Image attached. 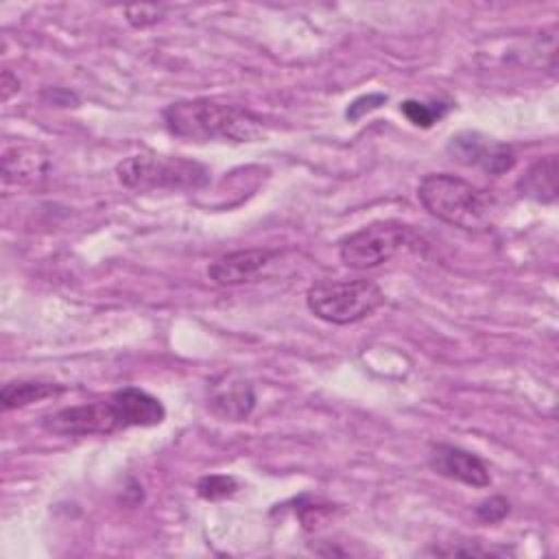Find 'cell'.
Masks as SVG:
<instances>
[{
    "mask_svg": "<svg viewBox=\"0 0 559 559\" xmlns=\"http://www.w3.org/2000/svg\"><path fill=\"white\" fill-rule=\"evenodd\" d=\"M164 13H166L164 4H129V7H124L127 22L135 28H146V26L157 24L164 17Z\"/></svg>",
    "mask_w": 559,
    "mask_h": 559,
    "instance_id": "obj_18",
    "label": "cell"
},
{
    "mask_svg": "<svg viewBox=\"0 0 559 559\" xmlns=\"http://www.w3.org/2000/svg\"><path fill=\"white\" fill-rule=\"evenodd\" d=\"M428 465L443 478L469 485V487H487L491 485V476L487 465L474 454L459 445L435 443L428 452Z\"/></svg>",
    "mask_w": 559,
    "mask_h": 559,
    "instance_id": "obj_10",
    "label": "cell"
},
{
    "mask_svg": "<svg viewBox=\"0 0 559 559\" xmlns=\"http://www.w3.org/2000/svg\"><path fill=\"white\" fill-rule=\"evenodd\" d=\"M557 177H559V159L557 155H546L535 159L526 168V173L518 179V190L522 197L533 199L537 203H555L559 194Z\"/></svg>",
    "mask_w": 559,
    "mask_h": 559,
    "instance_id": "obj_12",
    "label": "cell"
},
{
    "mask_svg": "<svg viewBox=\"0 0 559 559\" xmlns=\"http://www.w3.org/2000/svg\"><path fill=\"white\" fill-rule=\"evenodd\" d=\"M384 103H386V94H382V92H373V94H367V96L356 98V100L347 107L345 116H347V120H358V118H362L365 114H369V111L378 109V107H380V105H384Z\"/></svg>",
    "mask_w": 559,
    "mask_h": 559,
    "instance_id": "obj_20",
    "label": "cell"
},
{
    "mask_svg": "<svg viewBox=\"0 0 559 559\" xmlns=\"http://www.w3.org/2000/svg\"><path fill=\"white\" fill-rule=\"evenodd\" d=\"M445 151L450 159L463 166L480 168L489 175H502L515 166V153L509 144L478 131H463L452 135Z\"/></svg>",
    "mask_w": 559,
    "mask_h": 559,
    "instance_id": "obj_7",
    "label": "cell"
},
{
    "mask_svg": "<svg viewBox=\"0 0 559 559\" xmlns=\"http://www.w3.org/2000/svg\"><path fill=\"white\" fill-rule=\"evenodd\" d=\"M0 87H2V100H9L11 94H15L20 90V81H17V76L11 70H2Z\"/></svg>",
    "mask_w": 559,
    "mask_h": 559,
    "instance_id": "obj_21",
    "label": "cell"
},
{
    "mask_svg": "<svg viewBox=\"0 0 559 559\" xmlns=\"http://www.w3.org/2000/svg\"><path fill=\"white\" fill-rule=\"evenodd\" d=\"M308 310L334 325L367 319L384 304L382 288L371 280H319L306 293Z\"/></svg>",
    "mask_w": 559,
    "mask_h": 559,
    "instance_id": "obj_4",
    "label": "cell"
},
{
    "mask_svg": "<svg viewBox=\"0 0 559 559\" xmlns=\"http://www.w3.org/2000/svg\"><path fill=\"white\" fill-rule=\"evenodd\" d=\"M476 518L485 524H493V522H500L509 515V500L502 498V496H491V498H485L483 502L476 504L474 509Z\"/></svg>",
    "mask_w": 559,
    "mask_h": 559,
    "instance_id": "obj_19",
    "label": "cell"
},
{
    "mask_svg": "<svg viewBox=\"0 0 559 559\" xmlns=\"http://www.w3.org/2000/svg\"><path fill=\"white\" fill-rule=\"evenodd\" d=\"M66 391L63 384L52 380H11L0 391V402L4 411L22 408L33 402L57 397Z\"/></svg>",
    "mask_w": 559,
    "mask_h": 559,
    "instance_id": "obj_14",
    "label": "cell"
},
{
    "mask_svg": "<svg viewBox=\"0 0 559 559\" xmlns=\"http://www.w3.org/2000/svg\"><path fill=\"white\" fill-rule=\"evenodd\" d=\"M205 404L221 421H245L255 408V391L242 373L221 371L207 380Z\"/></svg>",
    "mask_w": 559,
    "mask_h": 559,
    "instance_id": "obj_8",
    "label": "cell"
},
{
    "mask_svg": "<svg viewBox=\"0 0 559 559\" xmlns=\"http://www.w3.org/2000/svg\"><path fill=\"white\" fill-rule=\"evenodd\" d=\"M168 133L190 142H253L262 135V118L236 103L190 98L162 111Z\"/></svg>",
    "mask_w": 559,
    "mask_h": 559,
    "instance_id": "obj_1",
    "label": "cell"
},
{
    "mask_svg": "<svg viewBox=\"0 0 559 559\" xmlns=\"http://www.w3.org/2000/svg\"><path fill=\"white\" fill-rule=\"evenodd\" d=\"M413 242V229L400 221H373L338 245V258L347 269L365 271L389 262Z\"/></svg>",
    "mask_w": 559,
    "mask_h": 559,
    "instance_id": "obj_5",
    "label": "cell"
},
{
    "mask_svg": "<svg viewBox=\"0 0 559 559\" xmlns=\"http://www.w3.org/2000/svg\"><path fill=\"white\" fill-rule=\"evenodd\" d=\"M48 151L39 144H13L2 153V179L4 183L33 186L48 173Z\"/></svg>",
    "mask_w": 559,
    "mask_h": 559,
    "instance_id": "obj_11",
    "label": "cell"
},
{
    "mask_svg": "<svg viewBox=\"0 0 559 559\" xmlns=\"http://www.w3.org/2000/svg\"><path fill=\"white\" fill-rule=\"evenodd\" d=\"M116 397L120 402L127 428L157 426L166 417L164 404L155 395H151L138 386H124V389L116 391Z\"/></svg>",
    "mask_w": 559,
    "mask_h": 559,
    "instance_id": "obj_13",
    "label": "cell"
},
{
    "mask_svg": "<svg viewBox=\"0 0 559 559\" xmlns=\"http://www.w3.org/2000/svg\"><path fill=\"white\" fill-rule=\"evenodd\" d=\"M236 489H238V480L227 474H210L199 478L197 483V493L203 500H223L234 496Z\"/></svg>",
    "mask_w": 559,
    "mask_h": 559,
    "instance_id": "obj_17",
    "label": "cell"
},
{
    "mask_svg": "<svg viewBox=\"0 0 559 559\" xmlns=\"http://www.w3.org/2000/svg\"><path fill=\"white\" fill-rule=\"evenodd\" d=\"M41 428L59 437H92L127 430V421L116 393L105 400L59 408L41 419Z\"/></svg>",
    "mask_w": 559,
    "mask_h": 559,
    "instance_id": "obj_6",
    "label": "cell"
},
{
    "mask_svg": "<svg viewBox=\"0 0 559 559\" xmlns=\"http://www.w3.org/2000/svg\"><path fill=\"white\" fill-rule=\"evenodd\" d=\"M400 111L408 118V122H413L415 127H432L445 111L448 105L443 103H421V100H404Z\"/></svg>",
    "mask_w": 559,
    "mask_h": 559,
    "instance_id": "obj_15",
    "label": "cell"
},
{
    "mask_svg": "<svg viewBox=\"0 0 559 559\" xmlns=\"http://www.w3.org/2000/svg\"><path fill=\"white\" fill-rule=\"evenodd\" d=\"M280 255L275 249H240L207 264V277L216 286H240L262 275Z\"/></svg>",
    "mask_w": 559,
    "mask_h": 559,
    "instance_id": "obj_9",
    "label": "cell"
},
{
    "mask_svg": "<svg viewBox=\"0 0 559 559\" xmlns=\"http://www.w3.org/2000/svg\"><path fill=\"white\" fill-rule=\"evenodd\" d=\"M432 552L441 557H500L509 550L498 546H485L483 542H445V546H435Z\"/></svg>",
    "mask_w": 559,
    "mask_h": 559,
    "instance_id": "obj_16",
    "label": "cell"
},
{
    "mask_svg": "<svg viewBox=\"0 0 559 559\" xmlns=\"http://www.w3.org/2000/svg\"><path fill=\"white\" fill-rule=\"evenodd\" d=\"M417 199L430 216L465 231H487L493 223V194L456 175H426L417 186Z\"/></svg>",
    "mask_w": 559,
    "mask_h": 559,
    "instance_id": "obj_2",
    "label": "cell"
},
{
    "mask_svg": "<svg viewBox=\"0 0 559 559\" xmlns=\"http://www.w3.org/2000/svg\"><path fill=\"white\" fill-rule=\"evenodd\" d=\"M118 181L138 192L151 190H199L210 181V170L181 155L138 153L116 166Z\"/></svg>",
    "mask_w": 559,
    "mask_h": 559,
    "instance_id": "obj_3",
    "label": "cell"
}]
</instances>
